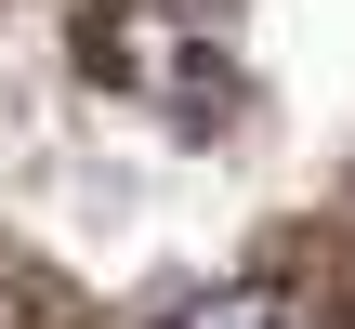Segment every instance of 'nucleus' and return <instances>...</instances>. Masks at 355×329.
I'll use <instances>...</instances> for the list:
<instances>
[{
	"mask_svg": "<svg viewBox=\"0 0 355 329\" xmlns=\"http://www.w3.org/2000/svg\"><path fill=\"white\" fill-rule=\"evenodd\" d=\"M158 329H329L303 290H277V277H237V290H198V303H171Z\"/></svg>",
	"mask_w": 355,
	"mask_h": 329,
	"instance_id": "nucleus-1",
	"label": "nucleus"
},
{
	"mask_svg": "<svg viewBox=\"0 0 355 329\" xmlns=\"http://www.w3.org/2000/svg\"><path fill=\"white\" fill-rule=\"evenodd\" d=\"M0 329H40V317H26V290H0Z\"/></svg>",
	"mask_w": 355,
	"mask_h": 329,
	"instance_id": "nucleus-2",
	"label": "nucleus"
}]
</instances>
